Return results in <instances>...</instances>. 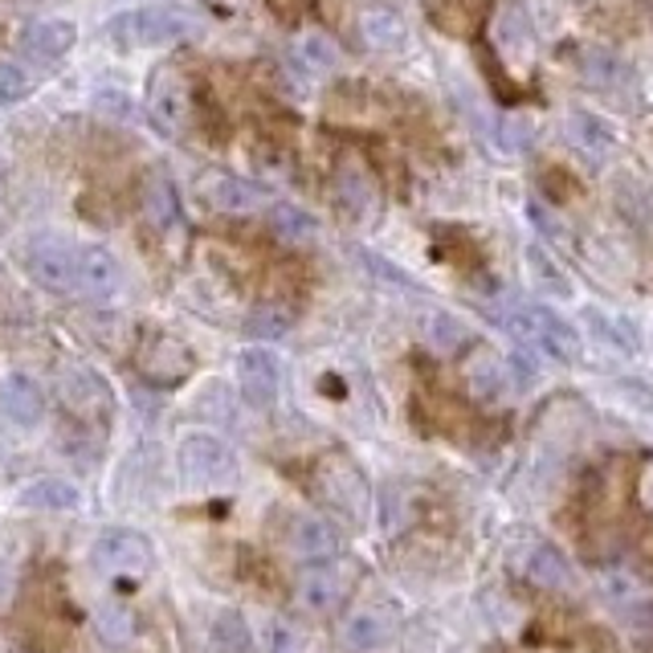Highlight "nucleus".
I'll use <instances>...</instances> for the list:
<instances>
[{
  "mask_svg": "<svg viewBox=\"0 0 653 653\" xmlns=\"http://www.w3.org/2000/svg\"><path fill=\"white\" fill-rule=\"evenodd\" d=\"M486 315L494 318L503 331L515 336L519 348H531L539 355H552L564 364H580V331L568 318H560L552 306L539 302H503V306H486Z\"/></svg>",
  "mask_w": 653,
  "mask_h": 653,
  "instance_id": "obj_1",
  "label": "nucleus"
},
{
  "mask_svg": "<svg viewBox=\"0 0 653 653\" xmlns=\"http://www.w3.org/2000/svg\"><path fill=\"white\" fill-rule=\"evenodd\" d=\"M650 494H653V482H650Z\"/></svg>",
  "mask_w": 653,
  "mask_h": 653,
  "instance_id": "obj_39",
  "label": "nucleus"
},
{
  "mask_svg": "<svg viewBox=\"0 0 653 653\" xmlns=\"http://www.w3.org/2000/svg\"><path fill=\"white\" fill-rule=\"evenodd\" d=\"M90 620H95V633H99L102 645H111V650L131 645L135 620H131V613H127V608H118V604H99Z\"/></svg>",
  "mask_w": 653,
  "mask_h": 653,
  "instance_id": "obj_26",
  "label": "nucleus"
},
{
  "mask_svg": "<svg viewBox=\"0 0 653 653\" xmlns=\"http://www.w3.org/2000/svg\"><path fill=\"white\" fill-rule=\"evenodd\" d=\"M299 650V637H294V629H286L282 620H274L266 633V653H294Z\"/></svg>",
  "mask_w": 653,
  "mask_h": 653,
  "instance_id": "obj_36",
  "label": "nucleus"
},
{
  "mask_svg": "<svg viewBox=\"0 0 653 653\" xmlns=\"http://www.w3.org/2000/svg\"><path fill=\"white\" fill-rule=\"evenodd\" d=\"M286 548L299 555V560H311V564L336 560V555H339L336 523H331V519H318V515H299V519H290V531H286Z\"/></svg>",
  "mask_w": 653,
  "mask_h": 653,
  "instance_id": "obj_15",
  "label": "nucleus"
},
{
  "mask_svg": "<svg viewBox=\"0 0 653 653\" xmlns=\"http://www.w3.org/2000/svg\"><path fill=\"white\" fill-rule=\"evenodd\" d=\"M29 95V78L21 66H0V106H13Z\"/></svg>",
  "mask_w": 653,
  "mask_h": 653,
  "instance_id": "obj_35",
  "label": "nucleus"
},
{
  "mask_svg": "<svg viewBox=\"0 0 653 653\" xmlns=\"http://www.w3.org/2000/svg\"><path fill=\"white\" fill-rule=\"evenodd\" d=\"M306 490L352 527H364L372 519V486L348 450H327L323 457H315Z\"/></svg>",
  "mask_w": 653,
  "mask_h": 653,
  "instance_id": "obj_2",
  "label": "nucleus"
},
{
  "mask_svg": "<svg viewBox=\"0 0 653 653\" xmlns=\"http://www.w3.org/2000/svg\"><path fill=\"white\" fill-rule=\"evenodd\" d=\"M78 253L83 246H74L58 234H37L25 250V266L34 274V282H41L53 294H78Z\"/></svg>",
  "mask_w": 653,
  "mask_h": 653,
  "instance_id": "obj_3",
  "label": "nucleus"
},
{
  "mask_svg": "<svg viewBox=\"0 0 653 653\" xmlns=\"http://www.w3.org/2000/svg\"><path fill=\"white\" fill-rule=\"evenodd\" d=\"M360 258H364V266H372V269H376V274H380V278H388V282H397V286H413V278H409V274H401V269H397V266H388L385 258H376V253H360Z\"/></svg>",
  "mask_w": 653,
  "mask_h": 653,
  "instance_id": "obj_37",
  "label": "nucleus"
},
{
  "mask_svg": "<svg viewBox=\"0 0 653 653\" xmlns=\"http://www.w3.org/2000/svg\"><path fill=\"white\" fill-rule=\"evenodd\" d=\"M90 560H95V568L115 572V576H148L151 564H155V552H151V543L139 531L115 527V531L95 539Z\"/></svg>",
  "mask_w": 653,
  "mask_h": 653,
  "instance_id": "obj_7",
  "label": "nucleus"
},
{
  "mask_svg": "<svg viewBox=\"0 0 653 653\" xmlns=\"http://www.w3.org/2000/svg\"><path fill=\"white\" fill-rule=\"evenodd\" d=\"M360 29H364V46L368 50L392 53L404 46V25L392 13H368V17L360 21Z\"/></svg>",
  "mask_w": 653,
  "mask_h": 653,
  "instance_id": "obj_28",
  "label": "nucleus"
},
{
  "mask_svg": "<svg viewBox=\"0 0 653 653\" xmlns=\"http://www.w3.org/2000/svg\"><path fill=\"white\" fill-rule=\"evenodd\" d=\"M466 380H469V392L482 397V401H499V397H506L511 388H519L515 385V372H511V360H499V355L469 360Z\"/></svg>",
  "mask_w": 653,
  "mask_h": 653,
  "instance_id": "obj_18",
  "label": "nucleus"
},
{
  "mask_svg": "<svg viewBox=\"0 0 653 653\" xmlns=\"http://www.w3.org/2000/svg\"><path fill=\"white\" fill-rule=\"evenodd\" d=\"M74 41H78L74 21L46 17L37 21V25H29V34L21 37V58L34 62V66H53V62H62L74 50Z\"/></svg>",
  "mask_w": 653,
  "mask_h": 653,
  "instance_id": "obj_12",
  "label": "nucleus"
},
{
  "mask_svg": "<svg viewBox=\"0 0 653 653\" xmlns=\"http://www.w3.org/2000/svg\"><path fill=\"white\" fill-rule=\"evenodd\" d=\"M209 645H213V653H253L250 620L241 617L237 608L217 613V617H213V629H209Z\"/></svg>",
  "mask_w": 653,
  "mask_h": 653,
  "instance_id": "obj_22",
  "label": "nucleus"
},
{
  "mask_svg": "<svg viewBox=\"0 0 653 653\" xmlns=\"http://www.w3.org/2000/svg\"><path fill=\"white\" fill-rule=\"evenodd\" d=\"M0 413L13 420V425H21V429H34V425L46 420V392L29 376L9 372L0 380Z\"/></svg>",
  "mask_w": 653,
  "mask_h": 653,
  "instance_id": "obj_14",
  "label": "nucleus"
},
{
  "mask_svg": "<svg viewBox=\"0 0 653 653\" xmlns=\"http://www.w3.org/2000/svg\"><path fill=\"white\" fill-rule=\"evenodd\" d=\"M348 592V576L339 564L323 560V564H306L299 576V604L306 613H331Z\"/></svg>",
  "mask_w": 653,
  "mask_h": 653,
  "instance_id": "obj_13",
  "label": "nucleus"
},
{
  "mask_svg": "<svg viewBox=\"0 0 653 653\" xmlns=\"http://www.w3.org/2000/svg\"><path fill=\"white\" fill-rule=\"evenodd\" d=\"M278 385H282V368H278V355L253 343L237 352V388H241V401L250 409H274L278 401Z\"/></svg>",
  "mask_w": 653,
  "mask_h": 653,
  "instance_id": "obj_6",
  "label": "nucleus"
},
{
  "mask_svg": "<svg viewBox=\"0 0 653 653\" xmlns=\"http://www.w3.org/2000/svg\"><path fill=\"white\" fill-rule=\"evenodd\" d=\"M21 506L25 511H46V515H66V511L83 506V490L70 478L46 474V478H34V482L21 486Z\"/></svg>",
  "mask_w": 653,
  "mask_h": 653,
  "instance_id": "obj_16",
  "label": "nucleus"
},
{
  "mask_svg": "<svg viewBox=\"0 0 653 653\" xmlns=\"http://www.w3.org/2000/svg\"><path fill=\"white\" fill-rule=\"evenodd\" d=\"M294 53H299V62L306 70H331L336 66V46H331L323 34H306L299 46H294Z\"/></svg>",
  "mask_w": 653,
  "mask_h": 653,
  "instance_id": "obj_32",
  "label": "nucleus"
},
{
  "mask_svg": "<svg viewBox=\"0 0 653 653\" xmlns=\"http://www.w3.org/2000/svg\"><path fill=\"white\" fill-rule=\"evenodd\" d=\"M620 74H625V66H620L613 53H604V50H588L585 53V78H588V83L617 86Z\"/></svg>",
  "mask_w": 653,
  "mask_h": 653,
  "instance_id": "obj_34",
  "label": "nucleus"
},
{
  "mask_svg": "<svg viewBox=\"0 0 653 653\" xmlns=\"http://www.w3.org/2000/svg\"><path fill=\"white\" fill-rule=\"evenodd\" d=\"M523 572H527V580H531V585L548 588V592H572V588H576V572H572L568 555L560 552V548H552V543L531 548Z\"/></svg>",
  "mask_w": 653,
  "mask_h": 653,
  "instance_id": "obj_17",
  "label": "nucleus"
},
{
  "mask_svg": "<svg viewBox=\"0 0 653 653\" xmlns=\"http://www.w3.org/2000/svg\"><path fill=\"white\" fill-rule=\"evenodd\" d=\"M527 266H531V274H536V282L543 286V290H552V294H572V282L555 269V262L543 250H527Z\"/></svg>",
  "mask_w": 653,
  "mask_h": 653,
  "instance_id": "obj_33",
  "label": "nucleus"
},
{
  "mask_svg": "<svg viewBox=\"0 0 653 653\" xmlns=\"http://www.w3.org/2000/svg\"><path fill=\"white\" fill-rule=\"evenodd\" d=\"M294 318H299V311L294 306H286V302L278 299H266L258 302L250 311V318H246V331L258 339H282L290 336V327H294Z\"/></svg>",
  "mask_w": 653,
  "mask_h": 653,
  "instance_id": "obj_23",
  "label": "nucleus"
},
{
  "mask_svg": "<svg viewBox=\"0 0 653 653\" xmlns=\"http://www.w3.org/2000/svg\"><path fill=\"white\" fill-rule=\"evenodd\" d=\"M425 339L437 355H457L469 343V331L462 327V318L450 315V311H434L425 318Z\"/></svg>",
  "mask_w": 653,
  "mask_h": 653,
  "instance_id": "obj_25",
  "label": "nucleus"
},
{
  "mask_svg": "<svg viewBox=\"0 0 653 653\" xmlns=\"http://www.w3.org/2000/svg\"><path fill=\"white\" fill-rule=\"evenodd\" d=\"M192 29V21H185L172 9H135V13H123L106 25V37L127 46V50H151V46H168L176 37H185Z\"/></svg>",
  "mask_w": 653,
  "mask_h": 653,
  "instance_id": "obj_5",
  "label": "nucleus"
},
{
  "mask_svg": "<svg viewBox=\"0 0 653 653\" xmlns=\"http://www.w3.org/2000/svg\"><path fill=\"white\" fill-rule=\"evenodd\" d=\"M58 397H62V404H66L74 417H106L111 413V385L102 380L95 368H83V364H74V368H66L62 376H58Z\"/></svg>",
  "mask_w": 653,
  "mask_h": 653,
  "instance_id": "obj_9",
  "label": "nucleus"
},
{
  "mask_svg": "<svg viewBox=\"0 0 653 653\" xmlns=\"http://www.w3.org/2000/svg\"><path fill=\"white\" fill-rule=\"evenodd\" d=\"M336 197L355 221L376 213V185L368 180V172L355 168V164H343V168L336 172Z\"/></svg>",
  "mask_w": 653,
  "mask_h": 653,
  "instance_id": "obj_19",
  "label": "nucleus"
},
{
  "mask_svg": "<svg viewBox=\"0 0 653 653\" xmlns=\"http://www.w3.org/2000/svg\"><path fill=\"white\" fill-rule=\"evenodd\" d=\"M151 111H155V118H160V127H168V131H176V127L185 123V115H188V95H185V86L176 83L172 74H164V78H155Z\"/></svg>",
  "mask_w": 653,
  "mask_h": 653,
  "instance_id": "obj_24",
  "label": "nucleus"
},
{
  "mask_svg": "<svg viewBox=\"0 0 653 653\" xmlns=\"http://www.w3.org/2000/svg\"><path fill=\"white\" fill-rule=\"evenodd\" d=\"M176 466L188 486H225L237 474V453L213 434H188L176 450Z\"/></svg>",
  "mask_w": 653,
  "mask_h": 653,
  "instance_id": "obj_4",
  "label": "nucleus"
},
{
  "mask_svg": "<svg viewBox=\"0 0 653 653\" xmlns=\"http://www.w3.org/2000/svg\"><path fill=\"white\" fill-rule=\"evenodd\" d=\"M572 139L580 143L585 151H592V155H604V151L613 148V131L604 127L601 118H592V115H572Z\"/></svg>",
  "mask_w": 653,
  "mask_h": 653,
  "instance_id": "obj_30",
  "label": "nucleus"
},
{
  "mask_svg": "<svg viewBox=\"0 0 653 653\" xmlns=\"http://www.w3.org/2000/svg\"><path fill=\"white\" fill-rule=\"evenodd\" d=\"M95 111H99L102 118H115V123H139V106H135V99L127 90H115V86H106V90L95 95Z\"/></svg>",
  "mask_w": 653,
  "mask_h": 653,
  "instance_id": "obj_31",
  "label": "nucleus"
},
{
  "mask_svg": "<svg viewBox=\"0 0 653 653\" xmlns=\"http://www.w3.org/2000/svg\"><path fill=\"white\" fill-rule=\"evenodd\" d=\"M269 229L282 241H311L318 234V221L302 213L299 204H269Z\"/></svg>",
  "mask_w": 653,
  "mask_h": 653,
  "instance_id": "obj_27",
  "label": "nucleus"
},
{
  "mask_svg": "<svg viewBox=\"0 0 653 653\" xmlns=\"http://www.w3.org/2000/svg\"><path fill=\"white\" fill-rule=\"evenodd\" d=\"M388 637H392V620L385 613H376V608H364V613L348 617V625H343V641L355 653H376L380 645H388Z\"/></svg>",
  "mask_w": 653,
  "mask_h": 653,
  "instance_id": "obj_20",
  "label": "nucleus"
},
{
  "mask_svg": "<svg viewBox=\"0 0 653 653\" xmlns=\"http://www.w3.org/2000/svg\"><path fill=\"white\" fill-rule=\"evenodd\" d=\"M123 262L106 246H83L78 253V294L90 302H111L123 294Z\"/></svg>",
  "mask_w": 653,
  "mask_h": 653,
  "instance_id": "obj_10",
  "label": "nucleus"
},
{
  "mask_svg": "<svg viewBox=\"0 0 653 653\" xmlns=\"http://www.w3.org/2000/svg\"><path fill=\"white\" fill-rule=\"evenodd\" d=\"M143 213L155 229H172L180 221V201H176V185H172L164 172H151L148 185H143Z\"/></svg>",
  "mask_w": 653,
  "mask_h": 653,
  "instance_id": "obj_21",
  "label": "nucleus"
},
{
  "mask_svg": "<svg viewBox=\"0 0 653 653\" xmlns=\"http://www.w3.org/2000/svg\"><path fill=\"white\" fill-rule=\"evenodd\" d=\"M135 364H139V372L148 376L151 385L172 388L192 376L197 355H192V348L180 343L176 336H148L143 339V348H139V355H135Z\"/></svg>",
  "mask_w": 653,
  "mask_h": 653,
  "instance_id": "obj_8",
  "label": "nucleus"
},
{
  "mask_svg": "<svg viewBox=\"0 0 653 653\" xmlns=\"http://www.w3.org/2000/svg\"><path fill=\"white\" fill-rule=\"evenodd\" d=\"M269 9L282 21H299L306 13V0H269Z\"/></svg>",
  "mask_w": 653,
  "mask_h": 653,
  "instance_id": "obj_38",
  "label": "nucleus"
},
{
  "mask_svg": "<svg viewBox=\"0 0 653 653\" xmlns=\"http://www.w3.org/2000/svg\"><path fill=\"white\" fill-rule=\"evenodd\" d=\"M201 197L217 213H234V217H246V213H258L266 204V188L246 180V176H234V172H213L201 180Z\"/></svg>",
  "mask_w": 653,
  "mask_h": 653,
  "instance_id": "obj_11",
  "label": "nucleus"
},
{
  "mask_svg": "<svg viewBox=\"0 0 653 653\" xmlns=\"http://www.w3.org/2000/svg\"><path fill=\"white\" fill-rule=\"evenodd\" d=\"M429 17H434L445 34L466 37L474 13H469V0H429Z\"/></svg>",
  "mask_w": 653,
  "mask_h": 653,
  "instance_id": "obj_29",
  "label": "nucleus"
}]
</instances>
